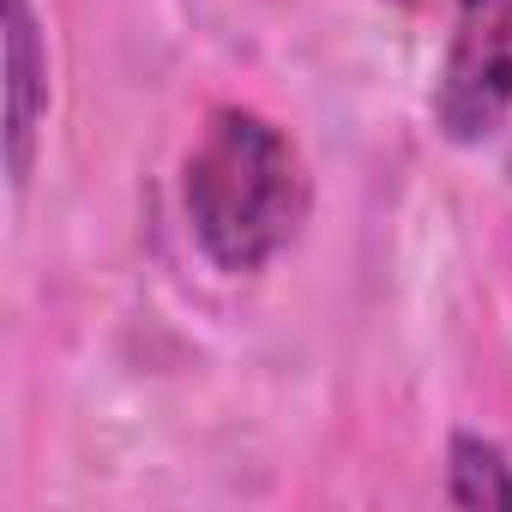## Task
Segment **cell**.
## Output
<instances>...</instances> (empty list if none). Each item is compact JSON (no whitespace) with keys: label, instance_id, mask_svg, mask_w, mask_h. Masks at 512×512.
<instances>
[{"label":"cell","instance_id":"cell-1","mask_svg":"<svg viewBox=\"0 0 512 512\" xmlns=\"http://www.w3.org/2000/svg\"><path fill=\"white\" fill-rule=\"evenodd\" d=\"M308 199V163L278 121L260 109H211L181 163V211L217 272H266L302 235Z\"/></svg>","mask_w":512,"mask_h":512},{"label":"cell","instance_id":"cell-2","mask_svg":"<svg viewBox=\"0 0 512 512\" xmlns=\"http://www.w3.org/2000/svg\"><path fill=\"white\" fill-rule=\"evenodd\" d=\"M512 115V0H458L434 79V127L452 145H482Z\"/></svg>","mask_w":512,"mask_h":512},{"label":"cell","instance_id":"cell-3","mask_svg":"<svg viewBox=\"0 0 512 512\" xmlns=\"http://www.w3.org/2000/svg\"><path fill=\"white\" fill-rule=\"evenodd\" d=\"M0 43H7V175L25 187L49 115V49L31 0H0Z\"/></svg>","mask_w":512,"mask_h":512},{"label":"cell","instance_id":"cell-4","mask_svg":"<svg viewBox=\"0 0 512 512\" xmlns=\"http://www.w3.org/2000/svg\"><path fill=\"white\" fill-rule=\"evenodd\" d=\"M446 500L470 506V512H488V506L512 512V458H506V446L488 440V434L458 428L446 440Z\"/></svg>","mask_w":512,"mask_h":512},{"label":"cell","instance_id":"cell-5","mask_svg":"<svg viewBox=\"0 0 512 512\" xmlns=\"http://www.w3.org/2000/svg\"><path fill=\"white\" fill-rule=\"evenodd\" d=\"M386 7H422V0H386Z\"/></svg>","mask_w":512,"mask_h":512}]
</instances>
